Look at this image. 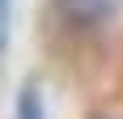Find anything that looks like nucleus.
<instances>
[{"mask_svg":"<svg viewBox=\"0 0 123 119\" xmlns=\"http://www.w3.org/2000/svg\"><path fill=\"white\" fill-rule=\"evenodd\" d=\"M9 34H13V0H0V60L9 51Z\"/></svg>","mask_w":123,"mask_h":119,"instance_id":"obj_3","label":"nucleus"},{"mask_svg":"<svg viewBox=\"0 0 123 119\" xmlns=\"http://www.w3.org/2000/svg\"><path fill=\"white\" fill-rule=\"evenodd\" d=\"M13 119H47V111H43V89H38L34 81H25V85H21Z\"/></svg>","mask_w":123,"mask_h":119,"instance_id":"obj_2","label":"nucleus"},{"mask_svg":"<svg viewBox=\"0 0 123 119\" xmlns=\"http://www.w3.org/2000/svg\"><path fill=\"white\" fill-rule=\"evenodd\" d=\"M119 4L123 0H55V13L76 30H98L119 13Z\"/></svg>","mask_w":123,"mask_h":119,"instance_id":"obj_1","label":"nucleus"}]
</instances>
